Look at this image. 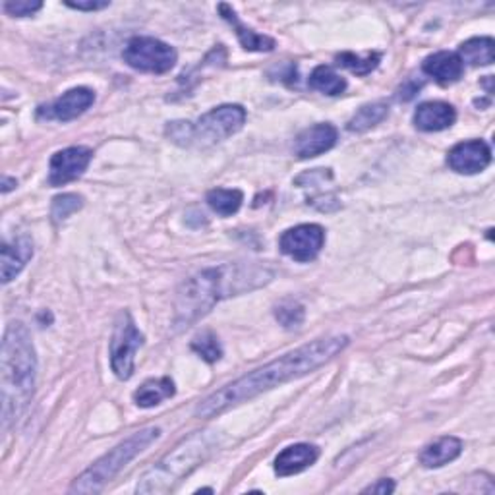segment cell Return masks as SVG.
Masks as SVG:
<instances>
[{
    "mask_svg": "<svg viewBox=\"0 0 495 495\" xmlns=\"http://www.w3.org/2000/svg\"><path fill=\"white\" fill-rule=\"evenodd\" d=\"M347 347H349L347 335H335V337H323V339L312 341L304 344V347L279 356L277 360H273V362L246 373V376L238 378L236 381L219 389V391H215L213 395H209L196 407V416L215 418L223 412L238 407V404H243L253 397L269 391V389L279 387L291 380L304 378L313 370L327 364L329 360H333Z\"/></svg>",
    "mask_w": 495,
    "mask_h": 495,
    "instance_id": "obj_1",
    "label": "cell"
},
{
    "mask_svg": "<svg viewBox=\"0 0 495 495\" xmlns=\"http://www.w3.org/2000/svg\"><path fill=\"white\" fill-rule=\"evenodd\" d=\"M272 279L273 272L262 265L233 263L203 269L198 275L184 281L183 287L178 289L174 325L178 329H186L203 318L207 312H212L223 298L260 289Z\"/></svg>",
    "mask_w": 495,
    "mask_h": 495,
    "instance_id": "obj_2",
    "label": "cell"
},
{
    "mask_svg": "<svg viewBox=\"0 0 495 495\" xmlns=\"http://www.w3.org/2000/svg\"><path fill=\"white\" fill-rule=\"evenodd\" d=\"M37 358L27 327L14 322L6 327L0 356V389H3V428L8 430L34 399Z\"/></svg>",
    "mask_w": 495,
    "mask_h": 495,
    "instance_id": "obj_3",
    "label": "cell"
},
{
    "mask_svg": "<svg viewBox=\"0 0 495 495\" xmlns=\"http://www.w3.org/2000/svg\"><path fill=\"white\" fill-rule=\"evenodd\" d=\"M217 431H196L180 441L171 453L164 455L157 464L142 474L138 493H169L180 480L196 470L217 449Z\"/></svg>",
    "mask_w": 495,
    "mask_h": 495,
    "instance_id": "obj_4",
    "label": "cell"
},
{
    "mask_svg": "<svg viewBox=\"0 0 495 495\" xmlns=\"http://www.w3.org/2000/svg\"><path fill=\"white\" fill-rule=\"evenodd\" d=\"M161 438L159 428H144L132 433L128 440L118 443L107 455L97 459L92 467L82 472L74 484L70 486V493H99L111 480L123 470L130 460L136 459L145 449Z\"/></svg>",
    "mask_w": 495,
    "mask_h": 495,
    "instance_id": "obj_5",
    "label": "cell"
},
{
    "mask_svg": "<svg viewBox=\"0 0 495 495\" xmlns=\"http://www.w3.org/2000/svg\"><path fill=\"white\" fill-rule=\"evenodd\" d=\"M246 123V109L240 104H221L192 124V144L207 147L234 136Z\"/></svg>",
    "mask_w": 495,
    "mask_h": 495,
    "instance_id": "obj_6",
    "label": "cell"
},
{
    "mask_svg": "<svg viewBox=\"0 0 495 495\" xmlns=\"http://www.w3.org/2000/svg\"><path fill=\"white\" fill-rule=\"evenodd\" d=\"M124 63L140 72L149 74H164L174 68L176 64V51L171 45L163 43L155 37H134L123 51Z\"/></svg>",
    "mask_w": 495,
    "mask_h": 495,
    "instance_id": "obj_7",
    "label": "cell"
},
{
    "mask_svg": "<svg viewBox=\"0 0 495 495\" xmlns=\"http://www.w3.org/2000/svg\"><path fill=\"white\" fill-rule=\"evenodd\" d=\"M144 344V335L134 323L128 312H123L116 320L111 339V366L118 380H130L134 373L136 352Z\"/></svg>",
    "mask_w": 495,
    "mask_h": 495,
    "instance_id": "obj_8",
    "label": "cell"
},
{
    "mask_svg": "<svg viewBox=\"0 0 495 495\" xmlns=\"http://www.w3.org/2000/svg\"><path fill=\"white\" fill-rule=\"evenodd\" d=\"M325 244V231L320 224H298L294 229L284 231L279 248L294 262L306 263L316 260Z\"/></svg>",
    "mask_w": 495,
    "mask_h": 495,
    "instance_id": "obj_9",
    "label": "cell"
},
{
    "mask_svg": "<svg viewBox=\"0 0 495 495\" xmlns=\"http://www.w3.org/2000/svg\"><path fill=\"white\" fill-rule=\"evenodd\" d=\"M94 159V152L84 145L66 147L63 152L53 155L49 164V184L51 186H64L72 180L80 178L89 163Z\"/></svg>",
    "mask_w": 495,
    "mask_h": 495,
    "instance_id": "obj_10",
    "label": "cell"
},
{
    "mask_svg": "<svg viewBox=\"0 0 495 495\" xmlns=\"http://www.w3.org/2000/svg\"><path fill=\"white\" fill-rule=\"evenodd\" d=\"M95 101V94L87 87H74L64 95H60L49 104H43L37 109V118L41 120H60V123H68L82 116Z\"/></svg>",
    "mask_w": 495,
    "mask_h": 495,
    "instance_id": "obj_11",
    "label": "cell"
},
{
    "mask_svg": "<svg viewBox=\"0 0 495 495\" xmlns=\"http://www.w3.org/2000/svg\"><path fill=\"white\" fill-rule=\"evenodd\" d=\"M491 163V149L482 140H472V142H462L455 145L447 155V164L455 173L460 174H476L488 169Z\"/></svg>",
    "mask_w": 495,
    "mask_h": 495,
    "instance_id": "obj_12",
    "label": "cell"
},
{
    "mask_svg": "<svg viewBox=\"0 0 495 495\" xmlns=\"http://www.w3.org/2000/svg\"><path fill=\"white\" fill-rule=\"evenodd\" d=\"M337 144V128L332 124H316L298 134L294 142V153L300 159L318 157Z\"/></svg>",
    "mask_w": 495,
    "mask_h": 495,
    "instance_id": "obj_13",
    "label": "cell"
},
{
    "mask_svg": "<svg viewBox=\"0 0 495 495\" xmlns=\"http://www.w3.org/2000/svg\"><path fill=\"white\" fill-rule=\"evenodd\" d=\"M320 459V449L312 443H296L277 455L275 459V474L277 476H292L310 469L313 462Z\"/></svg>",
    "mask_w": 495,
    "mask_h": 495,
    "instance_id": "obj_14",
    "label": "cell"
},
{
    "mask_svg": "<svg viewBox=\"0 0 495 495\" xmlns=\"http://www.w3.org/2000/svg\"><path fill=\"white\" fill-rule=\"evenodd\" d=\"M457 120V111L453 104L443 101L422 103L414 113V124L422 132H441L451 128Z\"/></svg>",
    "mask_w": 495,
    "mask_h": 495,
    "instance_id": "obj_15",
    "label": "cell"
},
{
    "mask_svg": "<svg viewBox=\"0 0 495 495\" xmlns=\"http://www.w3.org/2000/svg\"><path fill=\"white\" fill-rule=\"evenodd\" d=\"M34 258V243L27 234L16 236L12 243L3 244V282L8 284L16 275L22 273V269L27 262Z\"/></svg>",
    "mask_w": 495,
    "mask_h": 495,
    "instance_id": "obj_16",
    "label": "cell"
},
{
    "mask_svg": "<svg viewBox=\"0 0 495 495\" xmlns=\"http://www.w3.org/2000/svg\"><path fill=\"white\" fill-rule=\"evenodd\" d=\"M422 70L428 74V76H431L433 80H436L438 84L451 85V84L460 80L462 72H464V64H462V60H460V56L457 53L440 51L436 54H430L424 60Z\"/></svg>",
    "mask_w": 495,
    "mask_h": 495,
    "instance_id": "obj_17",
    "label": "cell"
},
{
    "mask_svg": "<svg viewBox=\"0 0 495 495\" xmlns=\"http://www.w3.org/2000/svg\"><path fill=\"white\" fill-rule=\"evenodd\" d=\"M219 12H221L223 20H227V22L234 27V34H236L240 45H243V47H244L246 51L269 53V51H273V49H275V41H273L272 37L260 35V34L253 32V29L246 27L243 22L238 20V16H236V12L233 10V6H229V5H219Z\"/></svg>",
    "mask_w": 495,
    "mask_h": 495,
    "instance_id": "obj_18",
    "label": "cell"
},
{
    "mask_svg": "<svg viewBox=\"0 0 495 495\" xmlns=\"http://www.w3.org/2000/svg\"><path fill=\"white\" fill-rule=\"evenodd\" d=\"M462 453V441L459 438L447 436L424 447L420 453V464L426 469H440L443 464L455 460Z\"/></svg>",
    "mask_w": 495,
    "mask_h": 495,
    "instance_id": "obj_19",
    "label": "cell"
},
{
    "mask_svg": "<svg viewBox=\"0 0 495 495\" xmlns=\"http://www.w3.org/2000/svg\"><path fill=\"white\" fill-rule=\"evenodd\" d=\"M174 381L171 378H159V380H149L145 381L136 393H134V401H136L138 407L142 409H152L167 401L174 395Z\"/></svg>",
    "mask_w": 495,
    "mask_h": 495,
    "instance_id": "obj_20",
    "label": "cell"
},
{
    "mask_svg": "<svg viewBox=\"0 0 495 495\" xmlns=\"http://www.w3.org/2000/svg\"><path fill=\"white\" fill-rule=\"evenodd\" d=\"M459 56L462 64L467 63L470 66H488L493 63V39L491 37H474L464 41L459 47Z\"/></svg>",
    "mask_w": 495,
    "mask_h": 495,
    "instance_id": "obj_21",
    "label": "cell"
},
{
    "mask_svg": "<svg viewBox=\"0 0 495 495\" xmlns=\"http://www.w3.org/2000/svg\"><path fill=\"white\" fill-rule=\"evenodd\" d=\"M244 202V193L240 190H227V188H215L207 192V203L213 209L215 213L223 217L234 215L240 205Z\"/></svg>",
    "mask_w": 495,
    "mask_h": 495,
    "instance_id": "obj_22",
    "label": "cell"
},
{
    "mask_svg": "<svg viewBox=\"0 0 495 495\" xmlns=\"http://www.w3.org/2000/svg\"><path fill=\"white\" fill-rule=\"evenodd\" d=\"M310 87L325 95H341L347 89V80L339 76L332 66H318L310 76Z\"/></svg>",
    "mask_w": 495,
    "mask_h": 495,
    "instance_id": "obj_23",
    "label": "cell"
},
{
    "mask_svg": "<svg viewBox=\"0 0 495 495\" xmlns=\"http://www.w3.org/2000/svg\"><path fill=\"white\" fill-rule=\"evenodd\" d=\"M389 114V107L385 103H370L360 107L358 113L349 120L351 132H366L373 126H378L381 120Z\"/></svg>",
    "mask_w": 495,
    "mask_h": 495,
    "instance_id": "obj_24",
    "label": "cell"
},
{
    "mask_svg": "<svg viewBox=\"0 0 495 495\" xmlns=\"http://www.w3.org/2000/svg\"><path fill=\"white\" fill-rule=\"evenodd\" d=\"M381 54L378 53H368L366 56H360L354 53H341L337 54V64L349 68L351 72L358 74V76H366V74L373 72L380 66Z\"/></svg>",
    "mask_w": 495,
    "mask_h": 495,
    "instance_id": "obj_25",
    "label": "cell"
},
{
    "mask_svg": "<svg viewBox=\"0 0 495 495\" xmlns=\"http://www.w3.org/2000/svg\"><path fill=\"white\" fill-rule=\"evenodd\" d=\"M84 207V198L78 196V193H63V196H56L51 205V217L54 223H63L70 215Z\"/></svg>",
    "mask_w": 495,
    "mask_h": 495,
    "instance_id": "obj_26",
    "label": "cell"
},
{
    "mask_svg": "<svg viewBox=\"0 0 495 495\" xmlns=\"http://www.w3.org/2000/svg\"><path fill=\"white\" fill-rule=\"evenodd\" d=\"M192 351L198 352L205 362L213 364L223 356V349L221 342L217 339V335L213 332H203L202 335H198L196 339L192 341Z\"/></svg>",
    "mask_w": 495,
    "mask_h": 495,
    "instance_id": "obj_27",
    "label": "cell"
},
{
    "mask_svg": "<svg viewBox=\"0 0 495 495\" xmlns=\"http://www.w3.org/2000/svg\"><path fill=\"white\" fill-rule=\"evenodd\" d=\"M304 306L296 302V300H284L275 308V318L279 323L287 329H296L304 322Z\"/></svg>",
    "mask_w": 495,
    "mask_h": 495,
    "instance_id": "obj_28",
    "label": "cell"
},
{
    "mask_svg": "<svg viewBox=\"0 0 495 495\" xmlns=\"http://www.w3.org/2000/svg\"><path fill=\"white\" fill-rule=\"evenodd\" d=\"M43 8L41 3L37 0H10V3H5V12L10 14L14 18H25V16H34L35 12Z\"/></svg>",
    "mask_w": 495,
    "mask_h": 495,
    "instance_id": "obj_29",
    "label": "cell"
},
{
    "mask_svg": "<svg viewBox=\"0 0 495 495\" xmlns=\"http://www.w3.org/2000/svg\"><path fill=\"white\" fill-rule=\"evenodd\" d=\"M167 136L178 145H192V123L178 120L167 126Z\"/></svg>",
    "mask_w": 495,
    "mask_h": 495,
    "instance_id": "obj_30",
    "label": "cell"
},
{
    "mask_svg": "<svg viewBox=\"0 0 495 495\" xmlns=\"http://www.w3.org/2000/svg\"><path fill=\"white\" fill-rule=\"evenodd\" d=\"M68 8H74V10H82V12H95V10H103L107 8L111 3H107V0H89V3H70V0H66L64 3Z\"/></svg>",
    "mask_w": 495,
    "mask_h": 495,
    "instance_id": "obj_31",
    "label": "cell"
},
{
    "mask_svg": "<svg viewBox=\"0 0 495 495\" xmlns=\"http://www.w3.org/2000/svg\"><path fill=\"white\" fill-rule=\"evenodd\" d=\"M422 85H424V82H418V80L404 82V84L401 85V89H399V99H402V101H411V99L420 92V89H422Z\"/></svg>",
    "mask_w": 495,
    "mask_h": 495,
    "instance_id": "obj_32",
    "label": "cell"
},
{
    "mask_svg": "<svg viewBox=\"0 0 495 495\" xmlns=\"http://www.w3.org/2000/svg\"><path fill=\"white\" fill-rule=\"evenodd\" d=\"M393 491H395L393 480H380V482L362 490V493H378V495H387V493H393Z\"/></svg>",
    "mask_w": 495,
    "mask_h": 495,
    "instance_id": "obj_33",
    "label": "cell"
},
{
    "mask_svg": "<svg viewBox=\"0 0 495 495\" xmlns=\"http://www.w3.org/2000/svg\"><path fill=\"white\" fill-rule=\"evenodd\" d=\"M14 186H18L16 178H8V176H5V178H3V192H5V193H6V192H10Z\"/></svg>",
    "mask_w": 495,
    "mask_h": 495,
    "instance_id": "obj_34",
    "label": "cell"
}]
</instances>
